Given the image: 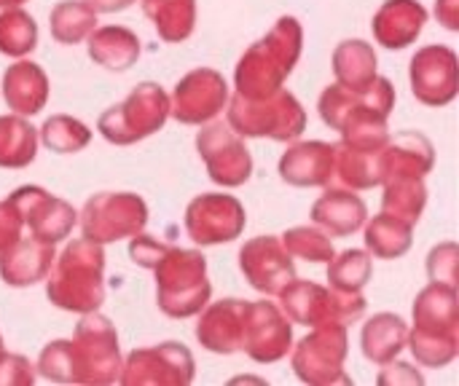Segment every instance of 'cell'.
Segmentation results:
<instances>
[{"instance_id": "cell-1", "label": "cell", "mask_w": 459, "mask_h": 386, "mask_svg": "<svg viewBox=\"0 0 459 386\" xmlns=\"http://www.w3.org/2000/svg\"><path fill=\"white\" fill-rule=\"evenodd\" d=\"M414 325L409 330L406 347L411 349L417 365L446 368L459 355V296L457 287L430 282L414 298Z\"/></svg>"}, {"instance_id": "cell-2", "label": "cell", "mask_w": 459, "mask_h": 386, "mask_svg": "<svg viewBox=\"0 0 459 386\" xmlns=\"http://www.w3.org/2000/svg\"><path fill=\"white\" fill-rule=\"evenodd\" d=\"M46 298L75 314L100 312L105 304V250L89 239H73L46 274Z\"/></svg>"}, {"instance_id": "cell-3", "label": "cell", "mask_w": 459, "mask_h": 386, "mask_svg": "<svg viewBox=\"0 0 459 386\" xmlns=\"http://www.w3.org/2000/svg\"><path fill=\"white\" fill-rule=\"evenodd\" d=\"M304 30L296 16H280L277 24L255 40L237 62L234 86L242 97H264L288 81L301 59Z\"/></svg>"}, {"instance_id": "cell-4", "label": "cell", "mask_w": 459, "mask_h": 386, "mask_svg": "<svg viewBox=\"0 0 459 386\" xmlns=\"http://www.w3.org/2000/svg\"><path fill=\"white\" fill-rule=\"evenodd\" d=\"M151 271L156 274V304L172 320L196 317L212 298L207 258L199 250L169 244Z\"/></svg>"}, {"instance_id": "cell-5", "label": "cell", "mask_w": 459, "mask_h": 386, "mask_svg": "<svg viewBox=\"0 0 459 386\" xmlns=\"http://www.w3.org/2000/svg\"><path fill=\"white\" fill-rule=\"evenodd\" d=\"M226 124L239 137H269L277 142H293L307 129V110L288 91L277 89L264 97H229Z\"/></svg>"}, {"instance_id": "cell-6", "label": "cell", "mask_w": 459, "mask_h": 386, "mask_svg": "<svg viewBox=\"0 0 459 386\" xmlns=\"http://www.w3.org/2000/svg\"><path fill=\"white\" fill-rule=\"evenodd\" d=\"M280 309L293 325H352L366 314L363 293H342L309 279H290L280 293Z\"/></svg>"}, {"instance_id": "cell-7", "label": "cell", "mask_w": 459, "mask_h": 386, "mask_svg": "<svg viewBox=\"0 0 459 386\" xmlns=\"http://www.w3.org/2000/svg\"><path fill=\"white\" fill-rule=\"evenodd\" d=\"M167 118H169V94L159 83L143 81L129 91L124 102L108 107L100 116L97 132L113 145H134L161 132Z\"/></svg>"}, {"instance_id": "cell-8", "label": "cell", "mask_w": 459, "mask_h": 386, "mask_svg": "<svg viewBox=\"0 0 459 386\" xmlns=\"http://www.w3.org/2000/svg\"><path fill=\"white\" fill-rule=\"evenodd\" d=\"M73 384H116L121 373V349L116 325L100 314H81L70 339Z\"/></svg>"}, {"instance_id": "cell-9", "label": "cell", "mask_w": 459, "mask_h": 386, "mask_svg": "<svg viewBox=\"0 0 459 386\" xmlns=\"http://www.w3.org/2000/svg\"><path fill=\"white\" fill-rule=\"evenodd\" d=\"M395 99L398 97H395V86L390 83V78L377 75L366 89H358V91L342 83H331L320 94L317 110L325 126L344 134L363 124H387L390 113L395 110Z\"/></svg>"}, {"instance_id": "cell-10", "label": "cell", "mask_w": 459, "mask_h": 386, "mask_svg": "<svg viewBox=\"0 0 459 386\" xmlns=\"http://www.w3.org/2000/svg\"><path fill=\"white\" fill-rule=\"evenodd\" d=\"M78 226L83 239L102 247L132 239L148 226V204L132 191H102L86 199L78 212Z\"/></svg>"}, {"instance_id": "cell-11", "label": "cell", "mask_w": 459, "mask_h": 386, "mask_svg": "<svg viewBox=\"0 0 459 386\" xmlns=\"http://www.w3.org/2000/svg\"><path fill=\"white\" fill-rule=\"evenodd\" d=\"M350 352L347 325H317L296 347H290V368L299 382L312 386L352 384L344 373V360Z\"/></svg>"}, {"instance_id": "cell-12", "label": "cell", "mask_w": 459, "mask_h": 386, "mask_svg": "<svg viewBox=\"0 0 459 386\" xmlns=\"http://www.w3.org/2000/svg\"><path fill=\"white\" fill-rule=\"evenodd\" d=\"M196 376L194 355L180 341L134 349L121 363L118 384L124 386H188Z\"/></svg>"}, {"instance_id": "cell-13", "label": "cell", "mask_w": 459, "mask_h": 386, "mask_svg": "<svg viewBox=\"0 0 459 386\" xmlns=\"http://www.w3.org/2000/svg\"><path fill=\"white\" fill-rule=\"evenodd\" d=\"M186 234L199 247L229 244L242 236L247 226V212L237 196L229 193H202L186 207Z\"/></svg>"}, {"instance_id": "cell-14", "label": "cell", "mask_w": 459, "mask_h": 386, "mask_svg": "<svg viewBox=\"0 0 459 386\" xmlns=\"http://www.w3.org/2000/svg\"><path fill=\"white\" fill-rule=\"evenodd\" d=\"M229 83L212 67H196L186 73L169 97V118L186 126H202L215 121L229 105Z\"/></svg>"}, {"instance_id": "cell-15", "label": "cell", "mask_w": 459, "mask_h": 386, "mask_svg": "<svg viewBox=\"0 0 459 386\" xmlns=\"http://www.w3.org/2000/svg\"><path fill=\"white\" fill-rule=\"evenodd\" d=\"M196 150L215 185L239 188L253 175V156L245 145V137H239L223 121L207 124L196 134Z\"/></svg>"}, {"instance_id": "cell-16", "label": "cell", "mask_w": 459, "mask_h": 386, "mask_svg": "<svg viewBox=\"0 0 459 386\" xmlns=\"http://www.w3.org/2000/svg\"><path fill=\"white\" fill-rule=\"evenodd\" d=\"M8 202L19 212L24 228L40 242L59 244L78 226L75 207L40 185H22L8 196Z\"/></svg>"}, {"instance_id": "cell-17", "label": "cell", "mask_w": 459, "mask_h": 386, "mask_svg": "<svg viewBox=\"0 0 459 386\" xmlns=\"http://www.w3.org/2000/svg\"><path fill=\"white\" fill-rule=\"evenodd\" d=\"M290 347L293 322L282 314V309L269 301H247L239 352H245L253 363L272 365L285 360Z\"/></svg>"}, {"instance_id": "cell-18", "label": "cell", "mask_w": 459, "mask_h": 386, "mask_svg": "<svg viewBox=\"0 0 459 386\" xmlns=\"http://www.w3.org/2000/svg\"><path fill=\"white\" fill-rule=\"evenodd\" d=\"M409 81L417 102L428 107H446L457 99L459 91V59L457 51L444 43L422 46L411 56Z\"/></svg>"}, {"instance_id": "cell-19", "label": "cell", "mask_w": 459, "mask_h": 386, "mask_svg": "<svg viewBox=\"0 0 459 386\" xmlns=\"http://www.w3.org/2000/svg\"><path fill=\"white\" fill-rule=\"evenodd\" d=\"M239 271L253 290L277 296L296 277V263L280 236H255L239 250Z\"/></svg>"}, {"instance_id": "cell-20", "label": "cell", "mask_w": 459, "mask_h": 386, "mask_svg": "<svg viewBox=\"0 0 459 386\" xmlns=\"http://www.w3.org/2000/svg\"><path fill=\"white\" fill-rule=\"evenodd\" d=\"M280 177L296 188H325L336 177V153L331 142H296L280 159Z\"/></svg>"}, {"instance_id": "cell-21", "label": "cell", "mask_w": 459, "mask_h": 386, "mask_svg": "<svg viewBox=\"0 0 459 386\" xmlns=\"http://www.w3.org/2000/svg\"><path fill=\"white\" fill-rule=\"evenodd\" d=\"M247 301L223 298L218 304H207L196 317V341L212 355H234L242 344Z\"/></svg>"}, {"instance_id": "cell-22", "label": "cell", "mask_w": 459, "mask_h": 386, "mask_svg": "<svg viewBox=\"0 0 459 386\" xmlns=\"http://www.w3.org/2000/svg\"><path fill=\"white\" fill-rule=\"evenodd\" d=\"M425 24L428 8L420 0H385L371 19L374 40L390 51H401L417 43Z\"/></svg>"}, {"instance_id": "cell-23", "label": "cell", "mask_w": 459, "mask_h": 386, "mask_svg": "<svg viewBox=\"0 0 459 386\" xmlns=\"http://www.w3.org/2000/svg\"><path fill=\"white\" fill-rule=\"evenodd\" d=\"M309 218L331 239H344L363 228V223L368 220V207L358 196V191L325 185L323 196L312 204Z\"/></svg>"}, {"instance_id": "cell-24", "label": "cell", "mask_w": 459, "mask_h": 386, "mask_svg": "<svg viewBox=\"0 0 459 386\" xmlns=\"http://www.w3.org/2000/svg\"><path fill=\"white\" fill-rule=\"evenodd\" d=\"M56 253L54 244L30 236H19L3 255H0V279L8 287H32L46 279L51 271Z\"/></svg>"}, {"instance_id": "cell-25", "label": "cell", "mask_w": 459, "mask_h": 386, "mask_svg": "<svg viewBox=\"0 0 459 386\" xmlns=\"http://www.w3.org/2000/svg\"><path fill=\"white\" fill-rule=\"evenodd\" d=\"M3 99L16 116H38L48 102V75L30 59H16L3 73Z\"/></svg>"}, {"instance_id": "cell-26", "label": "cell", "mask_w": 459, "mask_h": 386, "mask_svg": "<svg viewBox=\"0 0 459 386\" xmlns=\"http://www.w3.org/2000/svg\"><path fill=\"white\" fill-rule=\"evenodd\" d=\"M436 164V148L422 132H401L382 150V183L390 177H428Z\"/></svg>"}, {"instance_id": "cell-27", "label": "cell", "mask_w": 459, "mask_h": 386, "mask_svg": "<svg viewBox=\"0 0 459 386\" xmlns=\"http://www.w3.org/2000/svg\"><path fill=\"white\" fill-rule=\"evenodd\" d=\"M86 51L94 64H100L110 73H126L129 67L137 64L143 43H140L137 32H132L129 27L105 24V27L91 30V35L86 38Z\"/></svg>"}, {"instance_id": "cell-28", "label": "cell", "mask_w": 459, "mask_h": 386, "mask_svg": "<svg viewBox=\"0 0 459 386\" xmlns=\"http://www.w3.org/2000/svg\"><path fill=\"white\" fill-rule=\"evenodd\" d=\"M406 341H409V325L403 317H398L393 312L374 314L360 330L363 357L374 365H385V363L395 360L406 349Z\"/></svg>"}, {"instance_id": "cell-29", "label": "cell", "mask_w": 459, "mask_h": 386, "mask_svg": "<svg viewBox=\"0 0 459 386\" xmlns=\"http://www.w3.org/2000/svg\"><path fill=\"white\" fill-rule=\"evenodd\" d=\"M382 150L385 148H363L352 142H336V177L344 188L371 191L382 185Z\"/></svg>"}, {"instance_id": "cell-30", "label": "cell", "mask_w": 459, "mask_h": 386, "mask_svg": "<svg viewBox=\"0 0 459 386\" xmlns=\"http://www.w3.org/2000/svg\"><path fill=\"white\" fill-rule=\"evenodd\" d=\"M333 75H336V83L347 86V89H366L379 73V56L374 51V46L368 40H360V38H347L342 40L336 48H333Z\"/></svg>"}, {"instance_id": "cell-31", "label": "cell", "mask_w": 459, "mask_h": 386, "mask_svg": "<svg viewBox=\"0 0 459 386\" xmlns=\"http://www.w3.org/2000/svg\"><path fill=\"white\" fill-rule=\"evenodd\" d=\"M366 253L379 261H398L414 244V226L390 215L379 212L377 218L366 220Z\"/></svg>"}, {"instance_id": "cell-32", "label": "cell", "mask_w": 459, "mask_h": 386, "mask_svg": "<svg viewBox=\"0 0 459 386\" xmlns=\"http://www.w3.org/2000/svg\"><path fill=\"white\" fill-rule=\"evenodd\" d=\"M145 19L164 43H183L196 27V0H140Z\"/></svg>"}, {"instance_id": "cell-33", "label": "cell", "mask_w": 459, "mask_h": 386, "mask_svg": "<svg viewBox=\"0 0 459 386\" xmlns=\"http://www.w3.org/2000/svg\"><path fill=\"white\" fill-rule=\"evenodd\" d=\"M38 129L24 116H0V169H24L38 156Z\"/></svg>"}, {"instance_id": "cell-34", "label": "cell", "mask_w": 459, "mask_h": 386, "mask_svg": "<svg viewBox=\"0 0 459 386\" xmlns=\"http://www.w3.org/2000/svg\"><path fill=\"white\" fill-rule=\"evenodd\" d=\"M97 11L86 0H62L48 13V30L51 38L59 46H75L83 43L91 30L97 27Z\"/></svg>"}, {"instance_id": "cell-35", "label": "cell", "mask_w": 459, "mask_h": 386, "mask_svg": "<svg viewBox=\"0 0 459 386\" xmlns=\"http://www.w3.org/2000/svg\"><path fill=\"white\" fill-rule=\"evenodd\" d=\"M382 212H390L411 226L420 223L425 207H428V188L422 177H390L382 183Z\"/></svg>"}, {"instance_id": "cell-36", "label": "cell", "mask_w": 459, "mask_h": 386, "mask_svg": "<svg viewBox=\"0 0 459 386\" xmlns=\"http://www.w3.org/2000/svg\"><path fill=\"white\" fill-rule=\"evenodd\" d=\"M38 142H43L51 153L70 156V153L83 150L91 142V129L73 116L56 113V116H48L43 126L38 129Z\"/></svg>"}, {"instance_id": "cell-37", "label": "cell", "mask_w": 459, "mask_h": 386, "mask_svg": "<svg viewBox=\"0 0 459 386\" xmlns=\"http://www.w3.org/2000/svg\"><path fill=\"white\" fill-rule=\"evenodd\" d=\"M371 274L374 258L366 250H344L328 261V287L342 293H363Z\"/></svg>"}, {"instance_id": "cell-38", "label": "cell", "mask_w": 459, "mask_h": 386, "mask_svg": "<svg viewBox=\"0 0 459 386\" xmlns=\"http://www.w3.org/2000/svg\"><path fill=\"white\" fill-rule=\"evenodd\" d=\"M35 46H38L35 19L19 5L3 8L0 11V54L22 59V56L32 54Z\"/></svg>"}, {"instance_id": "cell-39", "label": "cell", "mask_w": 459, "mask_h": 386, "mask_svg": "<svg viewBox=\"0 0 459 386\" xmlns=\"http://www.w3.org/2000/svg\"><path fill=\"white\" fill-rule=\"evenodd\" d=\"M280 239H282L285 250L293 258H301L307 263H328L336 255L331 236L323 228H317V226H296V228H288Z\"/></svg>"}, {"instance_id": "cell-40", "label": "cell", "mask_w": 459, "mask_h": 386, "mask_svg": "<svg viewBox=\"0 0 459 386\" xmlns=\"http://www.w3.org/2000/svg\"><path fill=\"white\" fill-rule=\"evenodd\" d=\"M35 373L54 382V384H73V355H70V339H59L43 347Z\"/></svg>"}, {"instance_id": "cell-41", "label": "cell", "mask_w": 459, "mask_h": 386, "mask_svg": "<svg viewBox=\"0 0 459 386\" xmlns=\"http://www.w3.org/2000/svg\"><path fill=\"white\" fill-rule=\"evenodd\" d=\"M428 277L436 285L457 287L459 282V247L455 242H441L428 255Z\"/></svg>"}, {"instance_id": "cell-42", "label": "cell", "mask_w": 459, "mask_h": 386, "mask_svg": "<svg viewBox=\"0 0 459 386\" xmlns=\"http://www.w3.org/2000/svg\"><path fill=\"white\" fill-rule=\"evenodd\" d=\"M35 384V365L22 357L0 349V386H32Z\"/></svg>"}, {"instance_id": "cell-43", "label": "cell", "mask_w": 459, "mask_h": 386, "mask_svg": "<svg viewBox=\"0 0 459 386\" xmlns=\"http://www.w3.org/2000/svg\"><path fill=\"white\" fill-rule=\"evenodd\" d=\"M169 244H164V242H159V239H153V236H148V234H134L132 239H129V258L137 263V266H143V269H153L156 266V261L164 255V250H167Z\"/></svg>"}, {"instance_id": "cell-44", "label": "cell", "mask_w": 459, "mask_h": 386, "mask_svg": "<svg viewBox=\"0 0 459 386\" xmlns=\"http://www.w3.org/2000/svg\"><path fill=\"white\" fill-rule=\"evenodd\" d=\"M22 231H24V223H22L19 212L11 207L8 199H3L0 202V255L22 236Z\"/></svg>"}, {"instance_id": "cell-45", "label": "cell", "mask_w": 459, "mask_h": 386, "mask_svg": "<svg viewBox=\"0 0 459 386\" xmlns=\"http://www.w3.org/2000/svg\"><path fill=\"white\" fill-rule=\"evenodd\" d=\"M377 382H379V384H422L425 379H422V373H420L417 368H411L409 363H395V360H390V363L382 365V373H379Z\"/></svg>"}, {"instance_id": "cell-46", "label": "cell", "mask_w": 459, "mask_h": 386, "mask_svg": "<svg viewBox=\"0 0 459 386\" xmlns=\"http://www.w3.org/2000/svg\"><path fill=\"white\" fill-rule=\"evenodd\" d=\"M436 19L449 32L459 30V0H436Z\"/></svg>"}, {"instance_id": "cell-47", "label": "cell", "mask_w": 459, "mask_h": 386, "mask_svg": "<svg viewBox=\"0 0 459 386\" xmlns=\"http://www.w3.org/2000/svg\"><path fill=\"white\" fill-rule=\"evenodd\" d=\"M97 13H118L126 11L129 5H134L137 0H86Z\"/></svg>"}, {"instance_id": "cell-48", "label": "cell", "mask_w": 459, "mask_h": 386, "mask_svg": "<svg viewBox=\"0 0 459 386\" xmlns=\"http://www.w3.org/2000/svg\"><path fill=\"white\" fill-rule=\"evenodd\" d=\"M27 0H0V8H13V5H22Z\"/></svg>"}, {"instance_id": "cell-49", "label": "cell", "mask_w": 459, "mask_h": 386, "mask_svg": "<svg viewBox=\"0 0 459 386\" xmlns=\"http://www.w3.org/2000/svg\"><path fill=\"white\" fill-rule=\"evenodd\" d=\"M0 349H3V336H0Z\"/></svg>"}]
</instances>
